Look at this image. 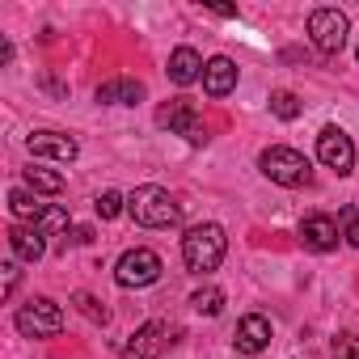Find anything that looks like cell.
Returning <instances> with one entry per match:
<instances>
[{
	"label": "cell",
	"instance_id": "obj_1",
	"mask_svg": "<svg viewBox=\"0 0 359 359\" xmlns=\"http://www.w3.org/2000/svg\"><path fill=\"white\" fill-rule=\"evenodd\" d=\"M224 254H229V233H224L216 220H203V224L187 229V237H182V262H187L191 275H212V271H220Z\"/></svg>",
	"mask_w": 359,
	"mask_h": 359
},
{
	"label": "cell",
	"instance_id": "obj_2",
	"mask_svg": "<svg viewBox=\"0 0 359 359\" xmlns=\"http://www.w3.org/2000/svg\"><path fill=\"white\" fill-rule=\"evenodd\" d=\"M127 216L144 229H173L182 220V208H177V199L165 187H135L127 195Z\"/></svg>",
	"mask_w": 359,
	"mask_h": 359
},
{
	"label": "cell",
	"instance_id": "obj_3",
	"mask_svg": "<svg viewBox=\"0 0 359 359\" xmlns=\"http://www.w3.org/2000/svg\"><path fill=\"white\" fill-rule=\"evenodd\" d=\"M258 169L271 177L275 187H287V191H300V187L313 182V165H309V156L296 152V148H287V144L262 148V152H258Z\"/></svg>",
	"mask_w": 359,
	"mask_h": 359
},
{
	"label": "cell",
	"instance_id": "obj_4",
	"mask_svg": "<svg viewBox=\"0 0 359 359\" xmlns=\"http://www.w3.org/2000/svg\"><path fill=\"white\" fill-rule=\"evenodd\" d=\"M161 271H165V262H161V254L156 250H144V245H135V250H127L118 262H114V283L118 287H152L156 279H161Z\"/></svg>",
	"mask_w": 359,
	"mask_h": 359
},
{
	"label": "cell",
	"instance_id": "obj_5",
	"mask_svg": "<svg viewBox=\"0 0 359 359\" xmlns=\"http://www.w3.org/2000/svg\"><path fill=\"white\" fill-rule=\"evenodd\" d=\"M13 325H18L26 338H55V334L64 330V309H60L55 300H47V296H34V300H26V304L13 313Z\"/></svg>",
	"mask_w": 359,
	"mask_h": 359
},
{
	"label": "cell",
	"instance_id": "obj_6",
	"mask_svg": "<svg viewBox=\"0 0 359 359\" xmlns=\"http://www.w3.org/2000/svg\"><path fill=\"white\" fill-rule=\"evenodd\" d=\"M346 34H351V22H346V13L342 9H313L309 13V39H313V47L321 51V55H338L342 47H346Z\"/></svg>",
	"mask_w": 359,
	"mask_h": 359
},
{
	"label": "cell",
	"instance_id": "obj_7",
	"mask_svg": "<svg viewBox=\"0 0 359 359\" xmlns=\"http://www.w3.org/2000/svg\"><path fill=\"white\" fill-rule=\"evenodd\" d=\"M156 127H169L173 135H182V140L195 144V148L208 144V123L199 118V110H195L187 97H173L169 106H161V110H156Z\"/></svg>",
	"mask_w": 359,
	"mask_h": 359
},
{
	"label": "cell",
	"instance_id": "obj_8",
	"mask_svg": "<svg viewBox=\"0 0 359 359\" xmlns=\"http://www.w3.org/2000/svg\"><path fill=\"white\" fill-rule=\"evenodd\" d=\"M317 161L325 169H334L338 177H346L355 169V144H351V135L342 127H334V123L321 127V135H317Z\"/></svg>",
	"mask_w": 359,
	"mask_h": 359
},
{
	"label": "cell",
	"instance_id": "obj_9",
	"mask_svg": "<svg viewBox=\"0 0 359 359\" xmlns=\"http://www.w3.org/2000/svg\"><path fill=\"white\" fill-rule=\"evenodd\" d=\"M169 342H173V330L165 321H144L131 334V342L123 346V359H161L169 351Z\"/></svg>",
	"mask_w": 359,
	"mask_h": 359
},
{
	"label": "cell",
	"instance_id": "obj_10",
	"mask_svg": "<svg viewBox=\"0 0 359 359\" xmlns=\"http://www.w3.org/2000/svg\"><path fill=\"white\" fill-rule=\"evenodd\" d=\"M26 148H30L34 161H60V165L76 161V152H81L76 135H64V131H34L26 140Z\"/></svg>",
	"mask_w": 359,
	"mask_h": 359
},
{
	"label": "cell",
	"instance_id": "obj_11",
	"mask_svg": "<svg viewBox=\"0 0 359 359\" xmlns=\"http://www.w3.org/2000/svg\"><path fill=\"white\" fill-rule=\"evenodd\" d=\"M300 241H304L309 250H317V254H330V250H338L342 229H338V220H334V216L313 212V216H304V220H300Z\"/></svg>",
	"mask_w": 359,
	"mask_h": 359
},
{
	"label": "cell",
	"instance_id": "obj_12",
	"mask_svg": "<svg viewBox=\"0 0 359 359\" xmlns=\"http://www.w3.org/2000/svg\"><path fill=\"white\" fill-rule=\"evenodd\" d=\"M233 342H237L241 355H262V351L271 346V321H266L262 313H245V317L237 321Z\"/></svg>",
	"mask_w": 359,
	"mask_h": 359
},
{
	"label": "cell",
	"instance_id": "obj_13",
	"mask_svg": "<svg viewBox=\"0 0 359 359\" xmlns=\"http://www.w3.org/2000/svg\"><path fill=\"white\" fill-rule=\"evenodd\" d=\"M9 250H13L18 262H30L34 266L47 254V233H39L34 224H13L9 229Z\"/></svg>",
	"mask_w": 359,
	"mask_h": 359
},
{
	"label": "cell",
	"instance_id": "obj_14",
	"mask_svg": "<svg viewBox=\"0 0 359 359\" xmlns=\"http://www.w3.org/2000/svg\"><path fill=\"white\" fill-rule=\"evenodd\" d=\"M233 89H237V64L229 55L208 60V68H203V93L208 97H229Z\"/></svg>",
	"mask_w": 359,
	"mask_h": 359
},
{
	"label": "cell",
	"instance_id": "obj_15",
	"mask_svg": "<svg viewBox=\"0 0 359 359\" xmlns=\"http://www.w3.org/2000/svg\"><path fill=\"white\" fill-rule=\"evenodd\" d=\"M203 68H208V64H203V55H199L195 47H177V51L169 55V68H165V72H169L173 85H182V89H187V85L203 81Z\"/></svg>",
	"mask_w": 359,
	"mask_h": 359
},
{
	"label": "cell",
	"instance_id": "obj_16",
	"mask_svg": "<svg viewBox=\"0 0 359 359\" xmlns=\"http://www.w3.org/2000/svg\"><path fill=\"white\" fill-rule=\"evenodd\" d=\"M102 106H140L144 97H148V89L140 85V81H131V76H118V81H106V85H97V93H93Z\"/></svg>",
	"mask_w": 359,
	"mask_h": 359
},
{
	"label": "cell",
	"instance_id": "obj_17",
	"mask_svg": "<svg viewBox=\"0 0 359 359\" xmlns=\"http://www.w3.org/2000/svg\"><path fill=\"white\" fill-rule=\"evenodd\" d=\"M9 212L18 216V224H39V216L47 212V203H39V195H34V191L13 187V191H9Z\"/></svg>",
	"mask_w": 359,
	"mask_h": 359
},
{
	"label": "cell",
	"instance_id": "obj_18",
	"mask_svg": "<svg viewBox=\"0 0 359 359\" xmlns=\"http://www.w3.org/2000/svg\"><path fill=\"white\" fill-rule=\"evenodd\" d=\"M26 187H30L34 195H60V191H64V173H55V169H47V165H30V169H26Z\"/></svg>",
	"mask_w": 359,
	"mask_h": 359
},
{
	"label": "cell",
	"instance_id": "obj_19",
	"mask_svg": "<svg viewBox=\"0 0 359 359\" xmlns=\"http://www.w3.org/2000/svg\"><path fill=\"white\" fill-rule=\"evenodd\" d=\"M271 114L283 118V123H296V118L304 114V102H300L292 89H275V93H271Z\"/></svg>",
	"mask_w": 359,
	"mask_h": 359
},
{
	"label": "cell",
	"instance_id": "obj_20",
	"mask_svg": "<svg viewBox=\"0 0 359 359\" xmlns=\"http://www.w3.org/2000/svg\"><path fill=\"white\" fill-rule=\"evenodd\" d=\"M39 233H47V237H55V233H68L72 229V216H68V208H55V203H47V212L39 216V224H34Z\"/></svg>",
	"mask_w": 359,
	"mask_h": 359
},
{
	"label": "cell",
	"instance_id": "obj_21",
	"mask_svg": "<svg viewBox=\"0 0 359 359\" xmlns=\"http://www.w3.org/2000/svg\"><path fill=\"white\" fill-rule=\"evenodd\" d=\"M191 304H195V313L216 317V313H224V292H220V287H199V292L191 296Z\"/></svg>",
	"mask_w": 359,
	"mask_h": 359
},
{
	"label": "cell",
	"instance_id": "obj_22",
	"mask_svg": "<svg viewBox=\"0 0 359 359\" xmlns=\"http://www.w3.org/2000/svg\"><path fill=\"white\" fill-rule=\"evenodd\" d=\"M93 212H97L102 220H114V216H123V212H127V199H123L118 191H102V195H97V203H93Z\"/></svg>",
	"mask_w": 359,
	"mask_h": 359
},
{
	"label": "cell",
	"instance_id": "obj_23",
	"mask_svg": "<svg viewBox=\"0 0 359 359\" xmlns=\"http://www.w3.org/2000/svg\"><path fill=\"white\" fill-rule=\"evenodd\" d=\"M72 304H76V309H81L89 321H97V325H106V321H110V309H102V304H97L89 292H72Z\"/></svg>",
	"mask_w": 359,
	"mask_h": 359
},
{
	"label": "cell",
	"instance_id": "obj_24",
	"mask_svg": "<svg viewBox=\"0 0 359 359\" xmlns=\"http://www.w3.org/2000/svg\"><path fill=\"white\" fill-rule=\"evenodd\" d=\"M330 355L334 359H359V334H338Z\"/></svg>",
	"mask_w": 359,
	"mask_h": 359
},
{
	"label": "cell",
	"instance_id": "obj_25",
	"mask_svg": "<svg viewBox=\"0 0 359 359\" xmlns=\"http://www.w3.org/2000/svg\"><path fill=\"white\" fill-rule=\"evenodd\" d=\"M342 220H346V229H342V241L359 250V208H346V212H342Z\"/></svg>",
	"mask_w": 359,
	"mask_h": 359
},
{
	"label": "cell",
	"instance_id": "obj_26",
	"mask_svg": "<svg viewBox=\"0 0 359 359\" xmlns=\"http://www.w3.org/2000/svg\"><path fill=\"white\" fill-rule=\"evenodd\" d=\"M0 271H5V300H9V296L18 292V279H22V271H18V258H13V262H5Z\"/></svg>",
	"mask_w": 359,
	"mask_h": 359
},
{
	"label": "cell",
	"instance_id": "obj_27",
	"mask_svg": "<svg viewBox=\"0 0 359 359\" xmlns=\"http://www.w3.org/2000/svg\"><path fill=\"white\" fill-rule=\"evenodd\" d=\"M72 241H81V245H85V241H93V233H89V229H72Z\"/></svg>",
	"mask_w": 359,
	"mask_h": 359
},
{
	"label": "cell",
	"instance_id": "obj_28",
	"mask_svg": "<svg viewBox=\"0 0 359 359\" xmlns=\"http://www.w3.org/2000/svg\"><path fill=\"white\" fill-rule=\"evenodd\" d=\"M355 60H359V47H355Z\"/></svg>",
	"mask_w": 359,
	"mask_h": 359
}]
</instances>
